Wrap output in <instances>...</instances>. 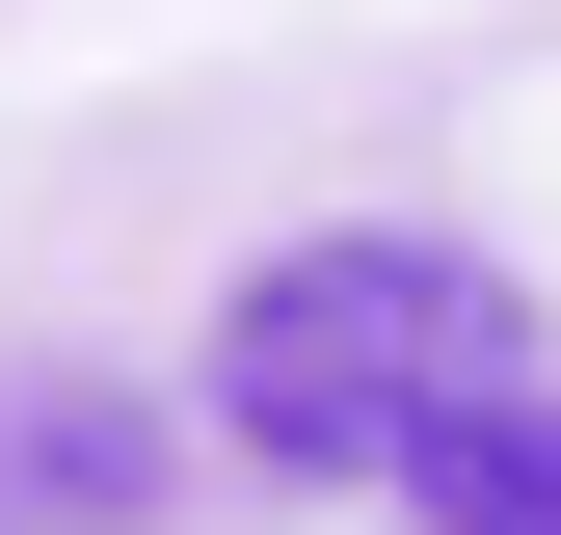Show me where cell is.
<instances>
[{"label":"cell","mask_w":561,"mask_h":535,"mask_svg":"<svg viewBox=\"0 0 561 535\" xmlns=\"http://www.w3.org/2000/svg\"><path fill=\"white\" fill-rule=\"evenodd\" d=\"M481 401H508V268L481 241H295L215 321V429L267 482H428Z\"/></svg>","instance_id":"6da1fadb"},{"label":"cell","mask_w":561,"mask_h":535,"mask_svg":"<svg viewBox=\"0 0 561 535\" xmlns=\"http://www.w3.org/2000/svg\"><path fill=\"white\" fill-rule=\"evenodd\" d=\"M0 509H54V535H134V509H161V482H134V401H81V375H54V401H0Z\"/></svg>","instance_id":"7a4b0ae2"},{"label":"cell","mask_w":561,"mask_h":535,"mask_svg":"<svg viewBox=\"0 0 561 535\" xmlns=\"http://www.w3.org/2000/svg\"><path fill=\"white\" fill-rule=\"evenodd\" d=\"M428 535H561V375H508V401L428 455Z\"/></svg>","instance_id":"3957f363"}]
</instances>
